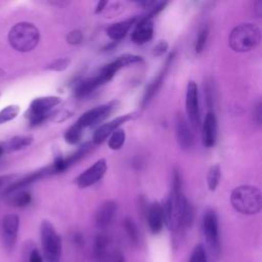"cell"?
<instances>
[{
  "label": "cell",
  "instance_id": "cell-1",
  "mask_svg": "<svg viewBox=\"0 0 262 262\" xmlns=\"http://www.w3.org/2000/svg\"><path fill=\"white\" fill-rule=\"evenodd\" d=\"M230 203L234 210L244 215H255L261 211V191L250 184L236 186L230 194Z\"/></svg>",
  "mask_w": 262,
  "mask_h": 262
},
{
  "label": "cell",
  "instance_id": "cell-2",
  "mask_svg": "<svg viewBox=\"0 0 262 262\" xmlns=\"http://www.w3.org/2000/svg\"><path fill=\"white\" fill-rule=\"evenodd\" d=\"M10 46L18 52H29L36 48L40 41L38 28L29 21L15 24L7 36Z\"/></svg>",
  "mask_w": 262,
  "mask_h": 262
},
{
  "label": "cell",
  "instance_id": "cell-3",
  "mask_svg": "<svg viewBox=\"0 0 262 262\" xmlns=\"http://www.w3.org/2000/svg\"><path fill=\"white\" fill-rule=\"evenodd\" d=\"M261 41V30L252 23L234 27L229 35L228 43L235 52H248L255 49Z\"/></svg>",
  "mask_w": 262,
  "mask_h": 262
},
{
  "label": "cell",
  "instance_id": "cell-4",
  "mask_svg": "<svg viewBox=\"0 0 262 262\" xmlns=\"http://www.w3.org/2000/svg\"><path fill=\"white\" fill-rule=\"evenodd\" d=\"M40 237L45 261L59 262L62 253V242L60 235L50 221L43 220L41 222Z\"/></svg>",
  "mask_w": 262,
  "mask_h": 262
},
{
  "label": "cell",
  "instance_id": "cell-5",
  "mask_svg": "<svg viewBox=\"0 0 262 262\" xmlns=\"http://www.w3.org/2000/svg\"><path fill=\"white\" fill-rule=\"evenodd\" d=\"M61 102V98L58 96H42L37 97L30 103L27 112V118L32 126H37L45 121L49 120L54 106Z\"/></svg>",
  "mask_w": 262,
  "mask_h": 262
},
{
  "label": "cell",
  "instance_id": "cell-6",
  "mask_svg": "<svg viewBox=\"0 0 262 262\" xmlns=\"http://www.w3.org/2000/svg\"><path fill=\"white\" fill-rule=\"evenodd\" d=\"M202 229L207 245L216 256L220 252V235L218 217L214 210H207L203 216Z\"/></svg>",
  "mask_w": 262,
  "mask_h": 262
},
{
  "label": "cell",
  "instance_id": "cell-7",
  "mask_svg": "<svg viewBox=\"0 0 262 262\" xmlns=\"http://www.w3.org/2000/svg\"><path fill=\"white\" fill-rule=\"evenodd\" d=\"M19 228V218L15 214H6L1 221V239L3 248L11 251L16 243Z\"/></svg>",
  "mask_w": 262,
  "mask_h": 262
},
{
  "label": "cell",
  "instance_id": "cell-8",
  "mask_svg": "<svg viewBox=\"0 0 262 262\" xmlns=\"http://www.w3.org/2000/svg\"><path fill=\"white\" fill-rule=\"evenodd\" d=\"M185 107L188 119L193 127H199L201 123L200 103H199V91L198 85L194 81H189L186 87L185 94Z\"/></svg>",
  "mask_w": 262,
  "mask_h": 262
},
{
  "label": "cell",
  "instance_id": "cell-9",
  "mask_svg": "<svg viewBox=\"0 0 262 262\" xmlns=\"http://www.w3.org/2000/svg\"><path fill=\"white\" fill-rule=\"evenodd\" d=\"M106 169V161L104 159L97 160L91 167L86 169L76 178L77 185L80 188H86L95 184L104 176Z\"/></svg>",
  "mask_w": 262,
  "mask_h": 262
},
{
  "label": "cell",
  "instance_id": "cell-10",
  "mask_svg": "<svg viewBox=\"0 0 262 262\" xmlns=\"http://www.w3.org/2000/svg\"><path fill=\"white\" fill-rule=\"evenodd\" d=\"M114 106H115L114 101L95 106V107L85 112L81 117H79L76 124L79 125L82 129H84L86 127L97 125L100 122H102L111 114Z\"/></svg>",
  "mask_w": 262,
  "mask_h": 262
},
{
  "label": "cell",
  "instance_id": "cell-11",
  "mask_svg": "<svg viewBox=\"0 0 262 262\" xmlns=\"http://www.w3.org/2000/svg\"><path fill=\"white\" fill-rule=\"evenodd\" d=\"M132 118H133V116L131 114H126L123 116H119L107 123L102 124L101 126H99L96 129V131L93 134V143L94 144L102 143L110 135H112V133H114L117 129H119V127L122 124L126 123L127 121L131 120Z\"/></svg>",
  "mask_w": 262,
  "mask_h": 262
},
{
  "label": "cell",
  "instance_id": "cell-12",
  "mask_svg": "<svg viewBox=\"0 0 262 262\" xmlns=\"http://www.w3.org/2000/svg\"><path fill=\"white\" fill-rule=\"evenodd\" d=\"M176 139L179 146L182 149L188 150L194 144V136L193 132L187 123L186 119L183 116H178L176 120V128H175Z\"/></svg>",
  "mask_w": 262,
  "mask_h": 262
},
{
  "label": "cell",
  "instance_id": "cell-13",
  "mask_svg": "<svg viewBox=\"0 0 262 262\" xmlns=\"http://www.w3.org/2000/svg\"><path fill=\"white\" fill-rule=\"evenodd\" d=\"M117 213V203L114 201H105L101 204L95 214V226L98 229L108 227Z\"/></svg>",
  "mask_w": 262,
  "mask_h": 262
},
{
  "label": "cell",
  "instance_id": "cell-14",
  "mask_svg": "<svg viewBox=\"0 0 262 262\" xmlns=\"http://www.w3.org/2000/svg\"><path fill=\"white\" fill-rule=\"evenodd\" d=\"M135 29L131 34V40L135 44H144L148 42L154 35V25L151 19L138 17Z\"/></svg>",
  "mask_w": 262,
  "mask_h": 262
},
{
  "label": "cell",
  "instance_id": "cell-15",
  "mask_svg": "<svg viewBox=\"0 0 262 262\" xmlns=\"http://www.w3.org/2000/svg\"><path fill=\"white\" fill-rule=\"evenodd\" d=\"M203 144L206 147H212L217 138V119L213 112H208L203 123Z\"/></svg>",
  "mask_w": 262,
  "mask_h": 262
},
{
  "label": "cell",
  "instance_id": "cell-16",
  "mask_svg": "<svg viewBox=\"0 0 262 262\" xmlns=\"http://www.w3.org/2000/svg\"><path fill=\"white\" fill-rule=\"evenodd\" d=\"M173 57H174V52L170 53L167 60H166V63L164 66V68L162 69V71L159 73V75L149 83V85L146 87L145 89V92H144V95H143V98H142V106L146 105L150 99L155 96V94L158 92V90L160 89L163 81H164V78L166 76V73L173 60Z\"/></svg>",
  "mask_w": 262,
  "mask_h": 262
},
{
  "label": "cell",
  "instance_id": "cell-17",
  "mask_svg": "<svg viewBox=\"0 0 262 262\" xmlns=\"http://www.w3.org/2000/svg\"><path fill=\"white\" fill-rule=\"evenodd\" d=\"M146 220H147V225L149 227V230L154 234L159 233L163 229L165 224H164L163 209L160 203L158 202L152 203L148 207L146 211Z\"/></svg>",
  "mask_w": 262,
  "mask_h": 262
},
{
  "label": "cell",
  "instance_id": "cell-18",
  "mask_svg": "<svg viewBox=\"0 0 262 262\" xmlns=\"http://www.w3.org/2000/svg\"><path fill=\"white\" fill-rule=\"evenodd\" d=\"M93 262H110V239L104 234L96 235L93 244L92 252Z\"/></svg>",
  "mask_w": 262,
  "mask_h": 262
},
{
  "label": "cell",
  "instance_id": "cell-19",
  "mask_svg": "<svg viewBox=\"0 0 262 262\" xmlns=\"http://www.w3.org/2000/svg\"><path fill=\"white\" fill-rule=\"evenodd\" d=\"M137 20H138V17L134 16L132 18H128V19L113 24L106 29V34L113 41H119L126 36L128 31L131 29V27L134 24H136Z\"/></svg>",
  "mask_w": 262,
  "mask_h": 262
},
{
  "label": "cell",
  "instance_id": "cell-20",
  "mask_svg": "<svg viewBox=\"0 0 262 262\" xmlns=\"http://www.w3.org/2000/svg\"><path fill=\"white\" fill-rule=\"evenodd\" d=\"M103 84H104V82L101 80V78L98 75L91 77V78L84 79L77 84V86L74 90V94L78 98L85 97V96L89 95L91 92H93L97 87H99Z\"/></svg>",
  "mask_w": 262,
  "mask_h": 262
},
{
  "label": "cell",
  "instance_id": "cell-21",
  "mask_svg": "<svg viewBox=\"0 0 262 262\" xmlns=\"http://www.w3.org/2000/svg\"><path fill=\"white\" fill-rule=\"evenodd\" d=\"M34 141V137L32 135H17L10 138L6 141L2 146L5 152H13L27 148Z\"/></svg>",
  "mask_w": 262,
  "mask_h": 262
},
{
  "label": "cell",
  "instance_id": "cell-22",
  "mask_svg": "<svg viewBox=\"0 0 262 262\" xmlns=\"http://www.w3.org/2000/svg\"><path fill=\"white\" fill-rule=\"evenodd\" d=\"M8 203L16 208H24L31 204L32 194L25 189H19L7 194Z\"/></svg>",
  "mask_w": 262,
  "mask_h": 262
},
{
  "label": "cell",
  "instance_id": "cell-23",
  "mask_svg": "<svg viewBox=\"0 0 262 262\" xmlns=\"http://www.w3.org/2000/svg\"><path fill=\"white\" fill-rule=\"evenodd\" d=\"M123 225H124L125 231H126L130 242L133 245H138L140 242V237H139V231H138V228H137L135 222L131 218L127 217V218H125Z\"/></svg>",
  "mask_w": 262,
  "mask_h": 262
},
{
  "label": "cell",
  "instance_id": "cell-24",
  "mask_svg": "<svg viewBox=\"0 0 262 262\" xmlns=\"http://www.w3.org/2000/svg\"><path fill=\"white\" fill-rule=\"evenodd\" d=\"M220 176H221V170H220V166L219 165H213L208 172L207 175V183H208V187L211 191H214L218 184H219V180H220Z\"/></svg>",
  "mask_w": 262,
  "mask_h": 262
},
{
  "label": "cell",
  "instance_id": "cell-25",
  "mask_svg": "<svg viewBox=\"0 0 262 262\" xmlns=\"http://www.w3.org/2000/svg\"><path fill=\"white\" fill-rule=\"evenodd\" d=\"M125 139H126L125 131L123 129H117L114 133H112L108 139V142H107L108 147L114 150L120 149L125 143Z\"/></svg>",
  "mask_w": 262,
  "mask_h": 262
},
{
  "label": "cell",
  "instance_id": "cell-26",
  "mask_svg": "<svg viewBox=\"0 0 262 262\" xmlns=\"http://www.w3.org/2000/svg\"><path fill=\"white\" fill-rule=\"evenodd\" d=\"M19 106L16 104H9L0 111V125H3L17 117L19 113Z\"/></svg>",
  "mask_w": 262,
  "mask_h": 262
},
{
  "label": "cell",
  "instance_id": "cell-27",
  "mask_svg": "<svg viewBox=\"0 0 262 262\" xmlns=\"http://www.w3.org/2000/svg\"><path fill=\"white\" fill-rule=\"evenodd\" d=\"M82 132H83V129L75 123L74 125L69 127L64 132V135H63L64 140L70 144H75L81 139Z\"/></svg>",
  "mask_w": 262,
  "mask_h": 262
},
{
  "label": "cell",
  "instance_id": "cell-28",
  "mask_svg": "<svg viewBox=\"0 0 262 262\" xmlns=\"http://www.w3.org/2000/svg\"><path fill=\"white\" fill-rule=\"evenodd\" d=\"M70 63H71V59L69 57H60V58L54 59L51 62H49L45 67V70L53 71V72H61V71H64L66 69H68Z\"/></svg>",
  "mask_w": 262,
  "mask_h": 262
},
{
  "label": "cell",
  "instance_id": "cell-29",
  "mask_svg": "<svg viewBox=\"0 0 262 262\" xmlns=\"http://www.w3.org/2000/svg\"><path fill=\"white\" fill-rule=\"evenodd\" d=\"M188 262H208L207 252L202 244H198L192 249Z\"/></svg>",
  "mask_w": 262,
  "mask_h": 262
},
{
  "label": "cell",
  "instance_id": "cell-30",
  "mask_svg": "<svg viewBox=\"0 0 262 262\" xmlns=\"http://www.w3.org/2000/svg\"><path fill=\"white\" fill-rule=\"evenodd\" d=\"M117 61L119 62V64L121 66V68L136 63V62H140L142 61V57L139 55H135V54H131V53H125L122 54L120 56H118Z\"/></svg>",
  "mask_w": 262,
  "mask_h": 262
},
{
  "label": "cell",
  "instance_id": "cell-31",
  "mask_svg": "<svg viewBox=\"0 0 262 262\" xmlns=\"http://www.w3.org/2000/svg\"><path fill=\"white\" fill-rule=\"evenodd\" d=\"M208 36H209V30L208 28H204L198 35L195 44H194V50L196 53H201L206 45V42L208 40Z\"/></svg>",
  "mask_w": 262,
  "mask_h": 262
},
{
  "label": "cell",
  "instance_id": "cell-32",
  "mask_svg": "<svg viewBox=\"0 0 262 262\" xmlns=\"http://www.w3.org/2000/svg\"><path fill=\"white\" fill-rule=\"evenodd\" d=\"M83 40V34L80 30H73L67 36V42L71 45H78Z\"/></svg>",
  "mask_w": 262,
  "mask_h": 262
},
{
  "label": "cell",
  "instance_id": "cell-33",
  "mask_svg": "<svg viewBox=\"0 0 262 262\" xmlns=\"http://www.w3.org/2000/svg\"><path fill=\"white\" fill-rule=\"evenodd\" d=\"M168 49V43L165 40L159 41L152 48V55L154 56H162Z\"/></svg>",
  "mask_w": 262,
  "mask_h": 262
},
{
  "label": "cell",
  "instance_id": "cell-34",
  "mask_svg": "<svg viewBox=\"0 0 262 262\" xmlns=\"http://www.w3.org/2000/svg\"><path fill=\"white\" fill-rule=\"evenodd\" d=\"M29 262H43L42 256H41L40 252L38 251V249H36V248L32 249V251L30 252V255H29Z\"/></svg>",
  "mask_w": 262,
  "mask_h": 262
},
{
  "label": "cell",
  "instance_id": "cell-35",
  "mask_svg": "<svg viewBox=\"0 0 262 262\" xmlns=\"http://www.w3.org/2000/svg\"><path fill=\"white\" fill-rule=\"evenodd\" d=\"M262 111H261V102H258L254 110V120L258 125H261V118H262Z\"/></svg>",
  "mask_w": 262,
  "mask_h": 262
},
{
  "label": "cell",
  "instance_id": "cell-36",
  "mask_svg": "<svg viewBox=\"0 0 262 262\" xmlns=\"http://www.w3.org/2000/svg\"><path fill=\"white\" fill-rule=\"evenodd\" d=\"M106 5H107V1H106V0L99 1V2L96 4V7H95L94 12H95V13H99V12H101V11L105 8V6H106Z\"/></svg>",
  "mask_w": 262,
  "mask_h": 262
},
{
  "label": "cell",
  "instance_id": "cell-37",
  "mask_svg": "<svg viewBox=\"0 0 262 262\" xmlns=\"http://www.w3.org/2000/svg\"><path fill=\"white\" fill-rule=\"evenodd\" d=\"M74 243L77 245H83V236L80 233H75L74 234V238H73Z\"/></svg>",
  "mask_w": 262,
  "mask_h": 262
},
{
  "label": "cell",
  "instance_id": "cell-38",
  "mask_svg": "<svg viewBox=\"0 0 262 262\" xmlns=\"http://www.w3.org/2000/svg\"><path fill=\"white\" fill-rule=\"evenodd\" d=\"M11 176H8V175H4V176H0V187L6 182L7 179H9Z\"/></svg>",
  "mask_w": 262,
  "mask_h": 262
},
{
  "label": "cell",
  "instance_id": "cell-39",
  "mask_svg": "<svg viewBox=\"0 0 262 262\" xmlns=\"http://www.w3.org/2000/svg\"><path fill=\"white\" fill-rule=\"evenodd\" d=\"M115 262H126V260H125L124 256L120 254V255H118V256L116 257V259H115Z\"/></svg>",
  "mask_w": 262,
  "mask_h": 262
},
{
  "label": "cell",
  "instance_id": "cell-40",
  "mask_svg": "<svg viewBox=\"0 0 262 262\" xmlns=\"http://www.w3.org/2000/svg\"><path fill=\"white\" fill-rule=\"evenodd\" d=\"M4 154V149H3V146L0 144V157Z\"/></svg>",
  "mask_w": 262,
  "mask_h": 262
}]
</instances>
